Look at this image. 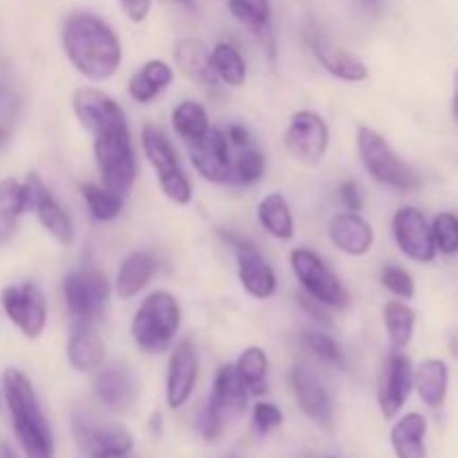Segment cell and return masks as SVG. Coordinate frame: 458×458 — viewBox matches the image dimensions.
<instances>
[{
	"instance_id": "cell-1",
	"label": "cell",
	"mask_w": 458,
	"mask_h": 458,
	"mask_svg": "<svg viewBox=\"0 0 458 458\" xmlns=\"http://www.w3.org/2000/svg\"><path fill=\"white\" fill-rule=\"evenodd\" d=\"M63 52L81 76L94 83L110 81L123 63V45L103 18L76 12L65 18L61 30Z\"/></svg>"
},
{
	"instance_id": "cell-2",
	"label": "cell",
	"mask_w": 458,
	"mask_h": 458,
	"mask_svg": "<svg viewBox=\"0 0 458 458\" xmlns=\"http://www.w3.org/2000/svg\"><path fill=\"white\" fill-rule=\"evenodd\" d=\"M4 403L9 407L13 432L27 458H54L52 428L43 414L36 389L25 371L9 367L3 374Z\"/></svg>"
},
{
	"instance_id": "cell-3",
	"label": "cell",
	"mask_w": 458,
	"mask_h": 458,
	"mask_svg": "<svg viewBox=\"0 0 458 458\" xmlns=\"http://www.w3.org/2000/svg\"><path fill=\"white\" fill-rule=\"evenodd\" d=\"M182 307L170 291H152L141 304L130 325V335L139 352L164 353L173 347L179 329H182Z\"/></svg>"
},
{
	"instance_id": "cell-4",
	"label": "cell",
	"mask_w": 458,
	"mask_h": 458,
	"mask_svg": "<svg viewBox=\"0 0 458 458\" xmlns=\"http://www.w3.org/2000/svg\"><path fill=\"white\" fill-rule=\"evenodd\" d=\"M94 159L103 186L125 197L137 182V155L128 123L94 134Z\"/></svg>"
},
{
	"instance_id": "cell-5",
	"label": "cell",
	"mask_w": 458,
	"mask_h": 458,
	"mask_svg": "<svg viewBox=\"0 0 458 458\" xmlns=\"http://www.w3.org/2000/svg\"><path fill=\"white\" fill-rule=\"evenodd\" d=\"M358 155L367 173L383 186L398 192H414L420 188V177L407 161L401 159L387 139L369 125H360L356 134Z\"/></svg>"
},
{
	"instance_id": "cell-6",
	"label": "cell",
	"mask_w": 458,
	"mask_h": 458,
	"mask_svg": "<svg viewBox=\"0 0 458 458\" xmlns=\"http://www.w3.org/2000/svg\"><path fill=\"white\" fill-rule=\"evenodd\" d=\"M291 271L295 280L304 289V293L318 304L335 311H344L352 302L347 286L343 284L334 268L311 249H293L291 250Z\"/></svg>"
},
{
	"instance_id": "cell-7",
	"label": "cell",
	"mask_w": 458,
	"mask_h": 458,
	"mask_svg": "<svg viewBox=\"0 0 458 458\" xmlns=\"http://www.w3.org/2000/svg\"><path fill=\"white\" fill-rule=\"evenodd\" d=\"M72 437L76 447L89 458H130L134 438L123 425L98 420L89 414L72 416Z\"/></svg>"
},
{
	"instance_id": "cell-8",
	"label": "cell",
	"mask_w": 458,
	"mask_h": 458,
	"mask_svg": "<svg viewBox=\"0 0 458 458\" xmlns=\"http://www.w3.org/2000/svg\"><path fill=\"white\" fill-rule=\"evenodd\" d=\"M112 282L98 268H81L63 277V300L74 320L92 322L106 309Z\"/></svg>"
},
{
	"instance_id": "cell-9",
	"label": "cell",
	"mask_w": 458,
	"mask_h": 458,
	"mask_svg": "<svg viewBox=\"0 0 458 458\" xmlns=\"http://www.w3.org/2000/svg\"><path fill=\"white\" fill-rule=\"evenodd\" d=\"M0 304L12 320V325L21 331L25 338L36 340L43 335L47 327V300L34 282L4 286L0 293Z\"/></svg>"
},
{
	"instance_id": "cell-10",
	"label": "cell",
	"mask_w": 458,
	"mask_h": 458,
	"mask_svg": "<svg viewBox=\"0 0 458 458\" xmlns=\"http://www.w3.org/2000/svg\"><path fill=\"white\" fill-rule=\"evenodd\" d=\"M284 148L300 164H320L329 150V125L313 110L295 112L284 132Z\"/></svg>"
},
{
	"instance_id": "cell-11",
	"label": "cell",
	"mask_w": 458,
	"mask_h": 458,
	"mask_svg": "<svg viewBox=\"0 0 458 458\" xmlns=\"http://www.w3.org/2000/svg\"><path fill=\"white\" fill-rule=\"evenodd\" d=\"M219 235L226 242H231V246L235 249L237 277H240L242 289L255 300L273 298L277 291L276 271H273V267L268 264V259L259 253L258 246L242 240V237L226 235L224 231H219Z\"/></svg>"
},
{
	"instance_id": "cell-12",
	"label": "cell",
	"mask_w": 458,
	"mask_h": 458,
	"mask_svg": "<svg viewBox=\"0 0 458 458\" xmlns=\"http://www.w3.org/2000/svg\"><path fill=\"white\" fill-rule=\"evenodd\" d=\"M392 233L398 249L411 262L429 264L437 258V246L432 237V224L414 206H403L392 219Z\"/></svg>"
},
{
	"instance_id": "cell-13",
	"label": "cell",
	"mask_w": 458,
	"mask_h": 458,
	"mask_svg": "<svg viewBox=\"0 0 458 458\" xmlns=\"http://www.w3.org/2000/svg\"><path fill=\"white\" fill-rule=\"evenodd\" d=\"M411 389H414V367H411V360L407 358V353H403V349H394L385 358L383 371H380L378 378L380 414L387 420L396 419L403 407H405Z\"/></svg>"
},
{
	"instance_id": "cell-14",
	"label": "cell",
	"mask_w": 458,
	"mask_h": 458,
	"mask_svg": "<svg viewBox=\"0 0 458 458\" xmlns=\"http://www.w3.org/2000/svg\"><path fill=\"white\" fill-rule=\"evenodd\" d=\"M228 139L222 130L210 128L199 141L188 143L192 168L201 179L210 183H226L233 177V159L228 152Z\"/></svg>"
},
{
	"instance_id": "cell-15",
	"label": "cell",
	"mask_w": 458,
	"mask_h": 458,
	"mask_svg": "<svg viewBox=\"0 0 458 458\" xmlns=\"http://www.w3.org/2000/svg\"><path fill=\"white\" fill-rule=\"evenodd\" d=\"M72 107L79 119V123L88 130L89 134H97L106 128H114V125L128 123L125 121V112L121 103H116L110 94H106L98 88H79L72 97Z\"/></svg>"
},
{
	"instance_id": "cell-16",
	"label": "cell",
	"mask_w": 458,
	"mask_h": 458,
	"mask_svg": "<svg viewBox=\"0 0 458 458\" xmlns=\"http://www.w3.org/2000/svg\"><path fill=\"white\" fill-rule=\"evenodd\" d=\"M199 378V360H197L195 344L191 340H182L173 349L165 374V403L170 410H182L192 398Z\"/></svg>"
},
{
	"instance_id": "cell-17",
	"label": "cell",
	"mask_w": 458,
	"mask_h": 458,
	"mask_svg": "<svg viewBox=\"0 0 458 458\" xmlns=\"http://www.w3.org/2000/svg\"><path fill=\"white\" fill-rule=\"evenodd\" d=\"M291 389L300 410L318 425L329 428L334 419V403L322 380L309 367L295 365L291 369Z\"/></svg>"
},
{
	"instance_id": "cell-18",
	"label": "cell",
	"mask_w": 458,
	"mask_h": 458,
	"mask_svg": "<svg viewBox=\"0 0 458 458\" xmlns=\"http://www.w3.org/2000/svg\"><path fill=\"white\" fill-rule=\"evenodd\" d=\"M329 240L340 253L362 258L374 249L376 233L371 222H367L360 213H338L329 222Z\"/></svg>"
},
{
	"instance_id": "cell-19",
	"label": "cell",
	"mask_w": 458,
	"mask_h": 458,
	"mask_svg": "<svg viewBox=\"0 0 458 458\" xmlns=\"http://www.w3.org/2000/svg\"><path fill=\"white\" fill-rule=\"evenodd\" d=\"M67 362L79 374L98 371L106 362V343L92 322L76 320L67 340Z\"/></svg>"
},
{
	"instance_id": "cell-20",
	"label": "cell",
	"mask_w": 458,
	"mask_h": 458,
	"mask_svg": "<svg viewBox=\"0 0 458 458\" xmlns=\"http://www.w3.org/2000/svg\"><path fill=\"white\" fill-rule=\"evenodd\" d=\"M94 394L110 410H128L139 396V380L128 365L101 367L94 378Z\"/></svg>"
},
{
	"instance_id": "cell-21",
	"label": "cell",
	"mask_w": 458,
	"mask_h": 458,
	"mask_svg": "<svg viewBox=\"0 0 458 458\" xmlns=\"http://www.w3.org/2000/svg\"><path fill=\"white\" fill-rule=\"evenodd\" d=\"M228 9L233 16L253 34L259 47L268 56V61H277L276 31L271 27V3L268 0H228Z\"/></svg>"
},
{
	"instance_id": "cell-22",
	"label": "cell",
	"mask_w": 458,
	"mask_h": 458,
	"mask_svg": "<svg viewBox=\"0 0 458 458\" xmlns=\"http://www.w3.org/2000/svg\"><path fill=\"white\" fill-rule=\"evenodd\" d=\"M313 54H316L318 63L325 67V72H329L338 81H344V83H362V81L369 79V70H367L365 61L360 56H356L349 49L340 47V45L331 43L325 36H316L313 38Z\"/></svg>"
},
{
	"instance_id": "cell-23",
	"label": "cell",
	"mask_w": 458,
	"mask_h": 458,
	"mask_svg": "<svg viewBox=\"0 0 458 458\" xmlns=\"http://www.w3.org/2000/svg\"><path fill=\"white\" fill-rule=\"evenodd\" d=\"M173 58L177 70L188 76L195 83L204 88H217L219 81L210 65V49L199 38H182L177 40L173 49Z\"/></svg>"
},
{
	"instance_id": "cell-24",
	"label": "cell",
	"mask_w": 458,
	"mask_h": 458,
	"mask_svg": "<svg viewBox=\"0 0 458 458\" xmlns=\"http://www.w3.org/2000/svg\"><path fill=\"white\" fill-rule=\"evenodd\" d=\"M157 273V258L148 250H134L121 262L114 277V291L121 300H132L150 284Z\"/></svg>"
},
{
	"instance_id": "cell-25",
	"label": "cell",
	"mask_w": 458,
	"mask_h": 458,
	"mask_svg": "<svg viewBox=\"0 0 458 458\" xmlns=\"http://www.w3.org/2000/svg\"><path fill=\"white\" fill-rule=\"evenodd\" d=\"M141 150L146 155L148 164L157 173V179L170 177L174 173H182V161H179L177 148L173 146L168 134L155 123H146L141 130Z\"/></svg>"
},
{
	"instance_id": "cell-26",
	"label": "cell",
	"mask_w": 458,
	"mask_h": 458,
	"mask_svg": "<svg viewBox=\"0 0 458 458\" xmlns=\"http://www.w3.org/2000/svg\"><path fill=\"white\" fill-rule=\"evenodd\" d=\"M249 389L244 387L242 378L237 376L235 365L228 362V365L219 367L217 374H215L213 392H210L208 401H213L228 419V416L244 414L246 405H249Z\"/></svg>"
},
{
	"instance_id": "cell-27",
	"label": "cell",
	"mask_w": 458,
	"mask_h": 458,
	"mask_svg": "<svg viewBox=\"0 0 458 458\" xmlns=\"http://www.w3.org/2000/svg\"><path fill=\"white\" fill-rule=\"evenodd\" d=\"M174 81V70L161 58H152V61L143 63L137 72L132 74L128 83L130 97L137 103H150L159 97L164 89L170 88Z\"/></svg>"
},
{
	"instance_id": "cell-28",
	"label": "cell",
	"mask_w": 458,
	"mask_h": 458,
	"mask_svg": "<svg viewBox=\"0 0 458 458\" xmlns=\"http://www.w3.org/2000/svg\"><path fill=\"white\" fill-rule=\"evenodd\" d=\"M258 219L264 231L280 242H291L295 237V219L289 199L282 192H268L258 204Z\"/></svg>"
},
{
	"instance_id": "cell-29",
	"label": "cell",
	"mask_w": 458,
	"mask_h": 458,
	"mask_svg": "<svg viewBox=\"0 0 458 458\" xmlns=\"http://www.w3.org/2000/svg\"><path fill=\"white\" fill-rule=\"evenodd\" d=\"M447 385H450V369L438 358H429L414 369V389L419 392L420 401L432 410L445 403Z\"/></svg>"
},
{
	"instance_id": "cell-30",
	"label": "cell",
	"mask_w": 458,
	"mask_h": 458,
	"mask_svg": "<svg viewBox=\"0 0 458 458\" xmlns=\"http://www.w3.org/2000/svg\"><path fill=\"white\" fill-rule=\"evenodd\" d=\"M425 434H428V420L423 414L411 411L403 416L392 428V447L396 458H428Z\"/></svg>"
},
{
	"instance_id": "cell-31",
	"label": "cell",
	"mask_w": 458,
	"mask_h": 458,
	"mask_svg": "<svg viewBox=\"0 0 458 458\" xmlns=\"http://www.w3.org/2000/svg\"><path fill=\"white\" fill-rule=\"evenodd\" d=\"M170 123H173L177 137L183 139L186 143L199 141L210 130L208 110L199 101H192V98H186V101L174 106L173 114H170Z\"/></svg>"
},
{
	"instance_id": "cell-32",
	"label": "cell",
	"mask_w": 458,
	"mask_h": 458,
	"mask_svg": "<svg viewBox=\"0 0 458 458\" xmlns=\"http://www.w3.org/2000/svg\"><path fill=\"white\" fill-rule=\"evenodd\" d=\"M31 213H36V219L40 222V226H43L58 244L70 246L72 242H74V222H72L70 213L58 204L56 197H54L52 192H47V195L36 204V208L31 210Z\"/></svg>"
},
{
	"instance_id": "cell-33",
	"label": "cell",
	"mask_w": 458,
	"mask_h": 458,
	"mask_svg": "<svg viewBox=\"0 0 458 458\" xmlns=\"http://www.w3.org/2000/svg\"><path fill=\"white\" fill-rule=\"evenodd\" d=\"M210 65H213L217 81L226 83L228 88H240L246 83V61L240 54V49L228 40H219L210 49Z\"/></svg>"
},
{
	"instance_id": "cell-34",
	"label": "cell",
	"mask_w": 458,
	"mask_h": 458,
	"mask_svg": "<svg viewBox=\"0 0 458 458\" xmlns=\"http://www.w3.org/2000/svg\"><path fill=\"white\" fill-rule=\"evenodd\" d=\"M235 371L250 396H264L268 389V356L262 347H246L235 362Z\"/></svg>"
},
{
	"instance_id": "cell-35",
	"label": "cell",
	"mask_w": 458,
	"mask_h": 458,
	"mask_svg": "<svg viewBox=\"0 0 458 458\" xmlns=\"http://www.w3.org/2000/svg\"><path fill=\"white\" fill-rule=\"evenodd\" d=\"M383 322L394 349H405L411 343L416 329V313L410 304L401 302V300H389L383 307Z\"/></svg>"
},
{
	"instance_id": "cell-36",
	"label": "cell",
	"mask_w": 458,
	"mask_h": 458,
	"mask_svg": "<svg viewBox=\"0 0 458 458\" xmlns=\"http://www.w3.org/2000/svg\"><path fill=\"white\" fill-rule=\"evenodd\" d=\"M81 197H83L85 206H88L89 215L97 222H114L123 213V197L116 195L114 191L98 183H83L81 186Z\"/></svg>"
},
{
	"instance_id": "cell-37",
	"label": "cell",
	"mask_w": 458,
	"mask_h": 458,
	"mask_svg": "<svg viewBox=\"0 0 458 458\" xmlns=\"http://www.w3.org/2000/svg\"><path fill=\"white\" fill-rule=\"evenodd\" d=\"M21 215V182L12 177L0 179V246H4L13 237Z\"/></svg>"
},
{
	"instance_id": "cell-38",
	"label": "cell",
	"mask_w": 458,
	"mask_h": 458,
	"mask_svg": "<svg viewBox=\"0 0 458 458\" xmlns=\"http://www.w3.org/2000/svg\"><path fill=\"white\" fill-rule=\"evenodd\" d=\"M264 170H267V155L258 148H242L240 157L233 161L231 182L242 183V186H253L264 177Z\"/></svg>"
},
{
	"instance_id": "cell-39",
	"label": "cell",
	"mask_w": 458,
	"mask_h": 458,
	"mask_svg": "<svg viewBox=\"0 0 458 458\" xmlns=\"http://www.w3.org/2000/svg\"><path fill=\"white\" fill-rule=\"evenodd\" d=\"M302 340L304 347H307L313 356L320 358L322 362H327V365L343 369L344 362H347L344 360L343 344H340L334 335L322 334V331H307V334L302 335Z\"/></svg>"
},
{
	"instance_id": "cell-40",
	"label": "cell",
	"mask_w": 458,
	"mask_h": 458,
	"mask_svg": "<svg viewBox=\"0 0 458 458\" xmlns=\"http://www.w3.org/2000/svg\"><path fill=\"white\" fill-rule=\"evenodd\" d=\"M432 237L443 255L458 253V217L454 213H438L432 222Z\"/></svg>"
},
{
	"instance_id": "cell-41",
	"label": "cell",
	"mask_w": 458,
	"mask_h": 458,
	"mask_svg": "<svg viewBox=\"0 0 458 458\" xmlns=\"http://www.w3.org/2000/svg\"><path fill=\"white\" fill-rule=\"evenodd\" d=\"M380 282H383V286L389 293H394L401 300H411L416 295L414 277L403 267H396V264H389V267L380 271Z\"/></svg>"
},
{
	"instance_id": "cell-42",
	"label": "cell",
	"mask_w": 458,
	"mask_h": 458,
	"mask_svg": "<svg viewBox=\"0 0 458 458\" xmlns=\"http://www.w3.org/2000/svg\"><path fill=\"white\" fill-rule=\"evenodd\" d=\"M157 182H159L161 192H164V195L168 197L173 204L188 206L192 201V183H191V179H188V174L183 173V170H182V173L170 174V177L157 179Z\"/></svg>"
},
{
	"instance_id": "cell-43",
	"label": "cell",
	"mask_w": 458,
	"mask_h": 458,
	"mask_svg": "<svg viewBox=\"0 0 458 458\" xmlns=\"http://www.w3.org/2000/svg\"><path fill=\"white\" fill-rule=\"evenodd\" d=\"M282 420H284V414H282V410L276 403L258 401L253 405V428L259 437L280 428Z\"/></svg>"
},
{
	"instance_id": "cell-44",
	"label": "cell",
	"mask_w": 458,
	"mask_h": 458,
	"mask_svg": "<svg viewBox=\"0 0 458 458\" xmlns=\"http://www.w3.org/2000/svg\"><path fill=\"white\" fill-rule=\"evenodd\" d=\"M16 112H18V98L16 94L9 88L0 85V146L9 139L12 134L13 123H16Z\"/></svg>"
},
{
	"instance_id": "cell-45",
	"label": "cell",
	"mask_w": 458,
	"mask_h": 458,
	"mask_svg": "<svg viewBox=\"0 0 458 458\" xmlns=\"http://www.w3.org/2000/svg\"><path fill=\"white\" fill-rule=\"evenodd\" d=\"M224 425H226L224 411L219 410L213 401L206 403V407L199 414V432L201 437H204V441H215V438H219V434L224 432Z\"/></svg>"
},
{
	"instance_id": "cell-46",
	"label": "cell",
	"mask_w": 458,
	"mask_h": 458,
	"mask_svg": "<svg viewBox=\"0 0 458 458\" xmlns=\"http://www.w3.org/2000/svg\"><path fill=\"white\" fill-rule=\"evenodd\" d=\"M338 199L340 204L347 210H352V213H360L362 206H365L360 188H358V183L352 182V179H347V182H343L338 186Z\"/></svg>"
},
{
	"instance_id": "cell-47",
	"label": "cell",
	"mask_w": 458,
	"mask_h": 458,
	"mask_svg": "<svg viewBox=\"0 0 458 458\" xmlns=\"http://www.w3.org/2000/svg\"><path fill=\"white\" fill-rule=\"evenodd\" d=\"M119 4L132 22H143L150 16L152 0H119Z\"/></svg>"
},
{
	"instance_id": "cell-48",
	"label": "cell",
	"mask_w": 458,
	"mask_h": 458,
	"mask_svg": "<svg viewBox=\"0 0 458 458\" xmlns=\"http://www.w3.org/2000/svg\"><path fill=\"white\" fill-rule=\"evenodd\" d=\"M226 139H228V143H231V146H237V148H249V143H250V132L249 130H246V125H242V123H231L228 125V130L226 132Z\"/></svg>"
},
{
	"instance_id": "cell-49",
	"label": "cell",
	"mask_w": 458,
	"mask_h": 458,
	"mask_svg": "<svg viewBox=\"0 0 458 458\" xmlns=\"http://www.w3.org/2000/svg\"><path fill=\"white\" fill-rule=\"evenodd\" d=\"M360 3H362V7L371 13H380L385 9L383 0H360Z\"/></svg>"
},
{
	"instance_id": "cell-50",
	"label": "cell",
	"mask_w": 458,
	"mask_h": 458,
	"mask_svg": "<svg viewBox=\"0 0 458 458\" xmlns=\"http://www.w3.org/2000/svg\"><path fill=\"white\" fill-rule=\"evenodd\" d=\"M452 112L458 121V70L454 72V94H452Z\"/></svg>"
},
{
	"instance_id": "cell-51",
	"label": "cell",
	"mask_w": 458,
	"mask_h": 458,
	"mask_svg": "<svg viewBox=\"0 0 458 458\" xmlns=\"http://www.w3.org/2000/svg\"><path fill=\"white\" fill-rule=\"evenodd\" d=\"M0 458H18V454L7 445V443H0Z\"/></svg>"
},
{
	"instance_id": "cell-52",
	"label": "cell",
	"mask_w": 458,
	"mask_h": 458,
	"mask_svg": "<svg viewBox=\"0 0 458 458\" xmlns=\"http://www.w3.org/2000/svg\"><path fill=\"white\" fill-rule=\"evenodd\" d=\"M450 349H452V353L458 358V331H454V334L450 335Z\"/></svg>"
},
{
	"instance_id": "cell-53",
	"label": "cell",
	"mask_w": 458,
	"mask_h": 458,
	"mask_svg": "<svg viewBox=\"0 0 458 458\" xmlns=\"http://www.w3.org/2000/svg\"><path fill=\"white\" fill-rule=\"evenodd\" d=\"M177 3H182L183 7H192V0H177Z\"/></svg>"
},
{
	"instance_id": "cell-54",
	"label": "cell",
	"mask_w": 458,
	"mask_h": 458,
	"mask_svg": "<svg viewBox=\"0 0 458 458\" xmlns=\"http://www.w3.org/2000/svg\"><path fill=\"white\" fill-rule=\"evenodd\" d=\"M228 458H237V456H228Z\"/></svg>"
},
{
	"instance_id": "cell-55",
	"label": "cell",
	"mask_w": 458,
	"mask_h": 458,
	"mask_svg": "<svg viewBox=\"0 0 458 458\" xmlns=\"http://www.w3.org/2000/svg\"><path fill=\"white\" fill-rule=\"evenodd\" d=\"M329 458H334V456H329Z\"/></svg>"
}]
</instances>
